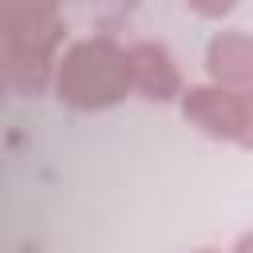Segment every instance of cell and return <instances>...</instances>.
I'll return each instance as SVG.
<instances>
[{
  "instance_id": "5b68a950",
  "label": "cell",
  "mask_w": 253,
  "mask_h": 253,
  "mask_svg": "<svg viewBox=\"0 0 253 253\" xmlns=\"http://www.w3.org/2000/svg\"><path fill=\"white\" fill-rule=\"evenodd\" d=\"M237 253H253V237H245V241H241V249H237Z\"/></svg>"
},
{
  "instance_id": "277c9868",
  "label": "cell",
  "mask_w": 253,
  "mask_h": 253,
  "mask_svg": "<svg viewBox=\"0 0 253 253\" xmlns=\"http://www.w3.org/2000/svg\"><path fill=\"white\" fill-rule=\"evenodd\" d=\"M130 75H138V83H142L154 99H170V91H174V83H178L166 51H158V47H138V51L130 55Z\"/></svg>"
},
{
  "instance_id": "3957f363",
  "label": "cell",
  "mask_w": 253,
  "mask_h": 253,
  "mask_svg": "<svg viewBox=\"0 0 253 253\" xmlns=\"http://www.w3.org/2000/svg\"><path fill=\"white\" fill-rule=\"evenodd\" d=\"M210 67H213L217 79H229V83L253 79V43L245 36H221V40H213Z\"/></svg>"
},
{
  "instance_id": "6da1fadb",
  "label": "cell",
  "mask_w": 253,
  "mask_h": 253,
  "mask_svg": "<svg viewBox=\"0 0 253 253\" xmlns=\"http://www.w3.org/2000/svg\"><path fill=\"white\" fill-rule=\"evenodd\" d=\"M59 40L55 12L43 4H8L4 8V67L20 91H40L47 79V59Z\"/></svg>"
},
{
  "instance_id": "7a4b0ae2",
  "label": "cell",
  "mask_w": 253,
  "mask_h": 253,
  "mask_svg": "<svg viewBox=\"0 0 253 253\" xmlns=\"http://www.w3.org/2000/svg\"><path fill=\"white\" fill-rule=\"evenodd\" d=\"M130 83V59L103 40L75 43L59 63V95L75 107H107Z\"/></svg>"
}]
</instances>
